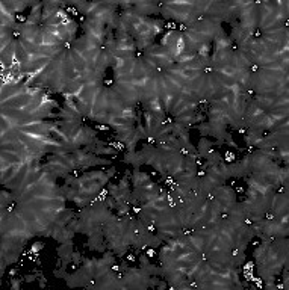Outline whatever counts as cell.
<instances>
[{"mask_svg":"<svg viewBox=\"0 0 289 290\" xmlns=\"http://www.w3.org/2000/svg\"><path fill=\"white\" fill-rule=\"evenodd\" d=\"M41 248H42V243H41V242H35V243L32 245V248H30V254L38 255V252L41 251Z\"/></svg>","mask_w":289,"mask_h":290,"instance_id":"7a4b0ae2","label":"cell"},{"mask_svg":"<svg viewBox=\"0 0 289 290\" xmlns=\"http://www.w3.org/2000/svg\"><path fill=\"white\" fill-rule=\"evenodd\" d=\"M9 275H11V278H12V277H15V275H17V269L11 268V269H9Z\"/></svg>","mask_w":289,"mask_h":290,"instance_id":"277c9868","label":"cell"},{"mask_svg":"<svg viewBox=\"0 0 289 290\" xmlns=\"http://www.w3.org/2000/svg\"><path fill=\"white\" fill-rule=\"evenodd\" d=\"M21 281H24V280H23V278H14V277H12V278H11V287L18 290V289H20Z\"/></svg>","mask_w":289,"mask_h":290,"instance_id":"3957f363","label":"cell"},{"mask_svg":"<svg viewBox=\"0 0 289 290\" xmlns=\"http://www.w3.org/2000/svg\"><path fill=\"white\" fill-rule=\"evenodd\" d=\"M82 262H83L82 254H80V252H77V251H73V255H71V263H74L76 266H80V265H82Z\"/></svg>","mask_w":289,"mask_h":290,"instance_id":"6da1fadb","label":"cell"}]
</instances>
